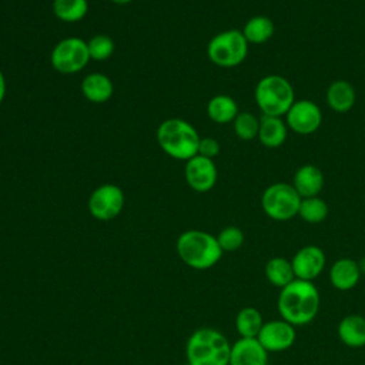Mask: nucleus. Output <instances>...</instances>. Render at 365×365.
<instances>
[{"label":"nucleus","instance_id":"1","mask_svg":"<svg viewBox=\"0 0 365 365\" xmlns=\"http://www.w3.org/2000/svg\"><path fill=\"white\" fill-rule=\"evenodd\" d=\"M321 295L312 281L295 278L279 289L277 308L279 317L294 327H304L319 312Z\"/></svg>","mask_w":365,"mask_h":365},{"label":"nucleus","instance_id":"2","mask_svg":"<svg viewBox=\"0 0 365 365\" xmlns=\"http://www.w3.org/2000/svg\"><path fill=\"white\" fill-rule=\"evenodd\" d=\"M155 138L160 148L171 158L188 161L198 154L200 134L195 127L184 118H167L157 131Z\"/></svg>","mask_w":365,"mask_h":365},{"label":"nucleus","instance_id":"3","mask_svg":"<svg viewBox=\"0 0 365 365\" xmlns=\"http://www.w3.org/2000/svg\"><path fill=\"white\" fill-rule=\"evenodd\" d=\"M175 250L181 261L192 269L212 268L222 257L217 237L201 230H187L180 234Z\"/></svg>","mask_w":365,"mask_h":365},{"label":"nucleus","instance_id":"4","mask_svg":"<svg viewBox=\"0 0 365 365\" xmlns=\"http://www.w3.org/2000/svg\"><path fill=\"white\" fill-rule=\"evenodd\" d=\"M231 344L227 336L214 328L195 329L185 345L190 365H230Z\"/></svg>","mask_w":365,"mask_h":365},{"label":"nucleus","instance_id":"5","mask_svg":"<svg viewBox=\"0 0 365 365\" xmlns=\"http://www.w3.org/2000/svg\"><path fill=\"white\" fill-rule=\"evenodd\" d=\"M255 103L262 115L284 117L295 101L292 84L279 74H267L255 86Z\"/></svg>","mask_w":365,"mask_h":365},{"label":"nucleus","instance_id":"6","mask_svg":"<svg viewBox=\"0 0 365 365\" xmlns=\"http://www.w3.org/2000/svg\"><path fill=\"white\" fill-rule=\"evenodd\" d=\"M248 41L241 30H224L207 44V56L210 61L222 68H232L240 66L248 54Z\"/></svg>","mask_w":365,"mask_h":365},{"label":"nucleus","instance_id":"7","mask_svg":"<svg viewBox=\"0 0 365 365\" xmlns=\"http://www.w3.org/2000/svg\"><path fill=\"white\" fill-rule=\"evenodd\" d=\"M301 197L288 182H274L261 195L262 211L275 221H288L298 215Z\"/></svg>","mask_w":365,"mask_h":365},{"label":"nucleus","instance_id":"8","mask_svg":"<svg viewBox=\"0 0 365 365\" xmlns=\"http://www.w3.org/2000/svg\"><path fill=\"white\" fill-rule=\"evenodd\" d=\"M87 41L81 37H66L60 40L50 53L51 67L60 74H76L86 68L90 61Z\"/></svg>","mask_w":365,"mask_h":365},{"label":"nucleus","instance_id":"9","mask_svg":"<svg viewBox=\"0 0 365 365\" xmlns=\"http://www.w3.org/2000/svg\"><path fill=\"white\" fill-rule=\"evenodd\" d=\"M124 192L115 184H103L93 190L88 197L87 207L98 221H110L118 217L124 208Z\"/></svg>","mask_w":365,"mask_h":365},{"label":"nucleus","instance_id":"10","mask_svg":"<svg viewBox=\"0 0 365 365\" xmlns=\"http://www.w3.org/2000/svg\"><path fill=\"white\" fill-rule=\"evenodd\" d=\"M284 117L288 130L301 135L315 133L322 123V111L311 100H295Z\"/></svg>","mask_w":365,"mask_h":365},{"label":"nucleus","instance_id":"11","mask_svg":"<svg viewBox=\"0 0 365 365\" xmlns=\"http://www.w3.org/2000/svg\"><path fill=\"white\" fill-rule=\"evenodd\" d=\"M258 342L269 352H282L289 349L297 339L295 327L289 322L279 319L265 321L257 335Z\"/></svg>","mask_w":365,"mask_h":365},{"label":"nucleus","instance_id":"12","mask_svg":"<svg viewBox=\"0 0 365 365\" xmlns=\"http://www.w3.org/2000/svg\"><path fill=\"white\" fill-rule=\"evenodd\" d=\"M184 177L191 190L197 192H208L217 184L218 171L214 160L197 154L185 161Z\"/></svg>","mask_w":365,"mask_h":365},{"label":"nucleus","instance_id":"13","mask_svg":"<svg viewBox=\"0 0 365 365\" xmlns=\"http://www.w3.org/2000/svg\"><path fill=\"white\" fill-rule=\"evenodd\" d=\"M291 264L295 278L314 282V279L322 274L327 257L324 250L318 245H305L294 254Z\"/></svg>","mask_w":365,"mask_h":365},{"label":"nucleus","instance_id":"14","mask_svg":"<svg viewBox=\"0 0 365 365\" xmlns=\"http://www.w3.org/2000/svg\"><path fill=\"white\" fill-rule=\"evenodd\" d=\"M230 365H268V352L257 338H238L231 344Z\"/></svg>","mask_w":365,"mask_h":365},{"label":"nucleus","instance_id":"15","mask_svg":"<svg viewBox=\"0 0 365 365\" xmlns=\"http://www.w3.org/2000/svg\"><path fill=\"white\" fill-rule=\"evenodd\" d=\"M361 269L358 261L344 257L334 261L329 268V282L338 291H351L354 289L361 279Z\"/></svg>","mask_w":365,"mask_h":365},{"label":"nucleus","instance_id":"16","mask_svg":"<svg viewBox=\"0 0 365 365\" xmlns=\"http://www.w3.org/2000/svg\"><path fill=\"white\" fill-rule=\"evenodd\" d=\"M81 94L94 104H103L113 97L114 84L104 73H90L81 80Z\"/></svg>","mask_w":365,"mask_h":365},{"label":"nucleus","instance_id":"17","mask_svg":"<svg viewBox=\"0 0 365 365\" xmlns=\"http://www.w3.org/2000/svg\"><path fill=\"white\" fill-rule=\"evenodd\" d=\"M292 185L301 198L317 197L324 187V174L317 165L304 164L295 171Z\"/></svg>","mask_w":365,"mask_h":365},{"label":"nucleus","instance_id":"18","mask_svg":"<svg viewBox=\"0 0 365 365\" xmlns=\"http://www.w3.org/2000/svg\"><path fill=\"white\" fill-rule=\"evenodd\" d=\"M339 341L348 348L365 346V317L349 314L344 317L336 327Z\"/></svg>","mask_w":365,"mask_h":365},{"label":"nucleus","instance_id":"19","mask_svg":"<svg viewBox=\"0 0 365 365\" xmlns=\"http://www.w3.org/2000/svg\"><path fill=\"white\" fill-rule=\"evenodd\" d=\"M288 135V127L282 117L262 115L259 118L258 140L264 147L278 148L281 147Z\"/></svg>","mask_w":365,"mask_h":365},{"label":"nucleus","instance_id":"20","mask_svg":"<svg viewBox=\"0 0 365 365\" xmlns=\"http://www.w3.org/2000/svg\"><path fill=\"white\" fill-rule=\"evenodd\" d=\"M325 98L329 108L335 113H348L356 101V93L349 81L336 80L328 86Z\"/></svg>","mask_w":365,"mask_h":365},{"label":"nucleus","instance_id":"21","mask_svg":"<svg viewBox=\"0 0 365 365\" xmlns=\"http://www.w3.org/2000/svg\"><path fill=\"white\" fill-rule=\"evenodd\" d=\"M237 101L227 94H217L207 103V115L217 124H228L238 115Z\"/></svg>","mask_w":365,"mask_h":365},{"label":"nucleus","instance_id":"22","mask_svg":"<svg viewBox=\"0 0 365 365\" xmlns=\"http://www.w3.org/2000/svg\"><path fill=\"white\" fill-rule=\"evenodd\" d=\"M265 278L267 281L277 288H284L291 281L295 279V274L292 269L291 259H287L284 257H272L267 261L265 268Z\"/></svg>","mask_w":365,"mask_h":365},{"label":"nucleus","instance_id":"23","mask_svg":"<svg viewBox=\"0 0 365 365\" xmlns=\"http://www.w3.org/2000/svg\"><path fill=\"white\" fill-rule=\"evenodd\" d=\"M241 31L248 44H262L274 36L275 26L267 16H254L244 24Z\"/></svg>","mask_w":365,"mask_h":365},{"label":"nucleus","instance_id":"24","mask_svg":"<svg viewBox=\"0 0 365 365\" xmlns=\"http://www.w3.org/2000/svg\"><path fill=\"white\" fill-rule=\"evenodd\" d=\"M264 322L259 309L255 307H244L235 317V329L240 338H257Z\"/></svg>","mask_w":365,"mask_h":365},{"label":"nucleus","instance_id":"25","mask_svg":"<svg viewBox=\"0 0 365 365\" xmlns=\"http://www.w3.org/2000/svg\"><path fill=\"white\" fill-rule=\"evenodd\" d=\"M54 16L64 23H77L88 13V0H53Z\"/></svg>","mask_w":365,"mask_h":365},{"label":"nucleus","instance_id":"26","mask_svg":"<svg viewBox=\"0 0 365 365\" xmlns=\"http://www.w3.org/2000/svg\"><path fill=\"white\" fill-rule=\"evenodd\" d=\"M328 204L321 197L302 198L298 215L308 224H319L328 217Z\"/></svg>","mask_w":365,"mask_h":365},{"label":"nucleus","instance_id":"27","mask_svg":"<svg viewBox=\"0 0 365 365\" xmlns=\"http://www.w3.org/2000/svg\"><path fill=\"white\" fill-rule=\"evenodd\" d=\"M232 128L240 140L248 141L258 137L259 118L250 111H241L232 121Z\"/></svg>","mask_w":365,"mask_h":365},{"label":"nucleus","instance_id":"28","mask_svg":"<svg viewBox=\"0 0 365 365\" xmlns=\"http://www.w3.org/2000/svg\"><path fill=\"white\" fill-rule=\"evenodd\" d=\"M87 46H88L90 58L96 60V61H104V60L110 58L115 48L113 38L106 34H97V36L91 37L87 41Z\"/></svg>","mask_w":365,"mask_h":365},{"label":"nucleus","instance_id":"29","mask_svg":"<svg viewBox=\"0 0 365 365\" xmlns=\"http://www.w3.org/2000/svg\"><path fill=\"white\" fill-rule=\"evenodd\" d=\"M244 240H245V237H244L242 230L235 225H228V227L222 228L217 235V241L224 252L237 251L238 248L242 247Z\"/></svg>","mask_w":365,"mask_h":365},{"label":"nucleus","instance_id":"30","mask_svg":"<svg viewBox=\"0 0 365 365\" xmlns=\"http://www.w3.org/2000/svg\"><path fill=\"white\" fill-rule=\"evenodd\" d=\"M220 143L212 137H201L198 144V155L214 160L220 154Z\"/></svg>","mask_w":365,"mask_h":365},{"label":"nucleus","instance_id":"31","mask_svg":"<svg viewBox=\"0 0 365 365\" xmlns=\"http://www.w3.org/2000/svg\"><path fill=\"white\" fill-rule=\"evenodd\" d=\"M6 91H7V83H6V77L3 74V71L0 70V104L3 103L4 97H6Z\"/></svg>","mask_w":365,"mask_h":365},{"label":"nucleus","instance_id":"32","mask_svg":"<svg viewBox=\"0 0 365 365\" xmlns=\"http://www.w3.org/2000/svg\"><path fill=\"white\" fill-rule=\"evenodd\" d=\"M358 265H359V269H361V274H365V257L361 258L358 261Z\"/></svg>","mask_w":365,"mask_h":365},{"label":"nucleus","instance_id":"33","mask_svg":"<svg viewBox=\"0 0 365 365\" xmlns=\"http://www.w3.org/2000/svg\"><path fill=\"white\" fill-rule=\"evenodd\" d=\"M113 3H115V4H118V6H125V4H130L131 1H134V0H111Z\"/></svg>","mask_w":365,"mask_h":365},{"label":"nucleus","instance_id":"34","mask_svg":"<svg viewBox=\"0 0 365 365\" xmlns=\"http://www.w3.org/2000/svg\"><path fill=\"white\" fill-rule=\"evenodd\" d=\"M182 365H190V364H188V362H187V364H182Z\"/></svg>","mask_w":365,"mask_h":365}]
</instances>
